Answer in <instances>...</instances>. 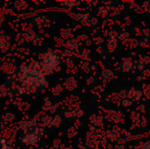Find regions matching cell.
<instances>
[{
  "label": "cell",
  "instance_id": "obj_1",
  "mask_svg": "<svg viewBox=\"0 0 150 149\" xmlns=\"http://www.w3.org/2000/svg\"><path fill=\"white\" fill-rule=\"evenodd\" d=\"M49 82L43 73V68L39 60H32L31 62H22L16 72V82L11 90L20 95L28 94L33 95L37 92L44 91L48 88Z\"/></svg>",
  "mask_w": 150,
  "mask_h": 149
},
{
  "label": "cell",
  "instance_id": "obj_2",
  "mask_svg": "<svg viewBox=\"0 0 150 149\" xmlns=\"http://www.w3.org/2000/svg\"><path fill=\"white\" fill-rule=\"evenodd\" d=\"M62 56L59 52L54 51L52 49H48L39 54V61L43 68L44 75L51 76L57 73L61 68Z\"/></svg>",
  "mask_w": 150,
  "mask_h": 149
},
{
  "label": "cell",
  "instance_id": "obj_3",
  "mask_svg": "<svg viewBox=\"0 0 150 149\" xmlns=\"http://www.w3.org/2000/svg\"><path fill=\"white\" fill-rule=\"evenodd\" d=\"M44 134H45V128L42 127L41 125H39L36 128L34 131L30 132V133H26L22 136L21 141L22 143H24L25 145L28 146H35L38 144V142H40V140L43 138Z\"/></svg>",
  "mask_w": 150,
  "mask_h": 149
},
{
  "label": "cell",
  "instance_id": "obj_4",
  "mask_svg": "<svg viewBox=\"0 0 150 149\" xmlns=\"http://www.w3.org/2000/svg\"><path fill=\"white\" fill-rule=\"evenodd\" d=\"M51 16H49V13L40 11L30 16L28 20V23L30 24L31 27H35V28L41 30V29L49 27L50 24H51Z\"/></svg>",
  "mask_w": 150,
  "mask_h": 149
},
{
  "label": "cell",
  "instance_id": "obj_5",
  "mask_svg": "<svg viewBox=\"0 0 150 149\" xmlns=\"http://www.w3.org/2000/svg\"><path fill=\"white\" fill-rule=\"evenodd\" d=\"M21 37L24 41L28 42V43H32L34 45L41 43L43 40L44 36L41 33H38L34 28L31 26H26L23 28L22 33H21Z\"/></svg>",
  "mask_w": 150,
  "mask_h": 149
},
{
  "label": "cell",
  "instance_id": "obj_6",
  "mask_svg": "<svg viewBox=\"0 0 150 149\" xmlns=\"http://www.w3.org/2000/svg\"><path fill=\"white\" fill-rule=\"evenodd\" d=\"M39 125L40 124L37 117H24L18 124V129L22 130L24 132V134L30 133V132L34 131Z\"/></svg>",
  "mask_w": 150,
  "mask_h": 149
},
{
  "label": "cell",
  "instance_id": "obj_7",
  "mask_svg": "<svg viewBox=\"0 0 150 149\" xmlns=\"http://www.w3.org/2000/svg\"><path fill=\"white\" fill-rule=\"evenodd\" d=\"M83 110L78 107H69L64 110V117L67 119H79L83 115Z\"/></svg>",
  "mask_w": 150,
  "mask_h": 149
},
{
  "label": "cell",
  "instance_id": "obj_8",
  "mask_svg": "<svg viewBox=\"0 0 150 149\" xmlns=\"http://www.w3.org/2000/svg\"><path fill=\"white\" fill-rule=\"evenodd\" d=\"M1 72L5 73L8 77H11L16 74V64L11 61H3L1 64Z\"/></svg>",
  "mask_w": 150,
  "mask_h": 149
},
{
  "label": "cell",
  "instance_id": "obj_9",
  "mask_svg": "<svg viewBox=\"0 0 150 149\" xmlns=\"http://www.w3.org/2000/svg\"><path fill=\"white\" fill-rule=\"evenodd\" d=\"M11 49V43L4 35L0 34V52L1 53H7Z\"/></svg>",
  "mask_w": 150,
  "mask_h": 149
},
{
  "label": "cell",
  "instance_id": "obj_10",
  "mask_svg": "<svg viewBox=\"0 0 150 149\" xmlns=\"http://www.w3.org/2000/svg\"><path fill=\"white\" fill-rule=\"evenodd\" d=\"M63 87L69 91H75L78 87V81L76 80L75 77H69L64 80Z\"/></svg>",
  "mask_w": 150,
  "mask_h": 149
},
{
  "label": "cell",
  "instance_id": "obj_11",
  "mask_svg": "<svg viewBox=\"0 0 150 149\" xmlns=\"http://www.w3.org/2000/svg\"><path fill=\"white\" fill-rule=\"evenodd\" d=\"M52 119H53V115L48 114V113H44L40 117V125L44 128H51Z\"/></svg>",
  "mask_w": 150,
  "mask_h": 149
},
{
  "label": "cell",
  "instance_id": "obj_12",
  "mask_svg": "<svg viewBox=\"0 0 150 149\" xmlns=\"http://www.w3.org/2000/svg\"><path fill=\"white\" fill-rule=\"evenodd\" d=\"M57 4L61 8H65V9H73V8L77 7L80 4L79 1H75V0H67V1H59Z\"/></svg>",
  "mask_w": 150,
  "mask_h": 149
},
{
  "label": "cell",
  "instance_id": "obj_13",
  "mask_svg": "<svg viewBox=\"0 0 150 149\" xmlns=\"http://www.w3.org/2000/svg\"><path fill=\"white\" fill-rule=\"evenodd\" d=\"M12 104H13L14 107L18 108L21 112H25V110L28 109L29 106H30L27 102H25L24 100H22V99H18V98L12 99Z\"/></svg>",
  "mask_w": 150,
  "mask_h": 149
},
{
  "label": "cell",
  "instance_id": "obj_14",
  "mask_svg": "<svg viewBox=\"0 0 150 149\" xmlns=\"http://www.w3.org/2000/svg\"><path fill=\"white\" fill-rule=\"evenodd\" d=\"M11 94V88L7 84H1L0 85V99H5L9 97Z\"/></svg>",
  "mask_w": 150,
  "mask_h": 149
},
{
  "label": "cell",
  "instance_id": "obj_15",
  "mask_svg": "<svg viewBox=\"0 0 150 149\" xmlns=\"http://www.w3.org/2000/svg\"><path fill=\"white\" fill-rule=\"evenodd\" d=\"M13 6L18 11H25V10L30 7V3L28 1H26V0H18V1H16L13 3Z\"/></svg>",
  "mask_w": 150,
  "mask_h": 149
},
{
  "label": "cell",
  "instance_id": "obj_16",
  "mask_svg": "<svg viewBox=\"0 0 150 149\" xmlns=\"http://www.w3.org/2000/svg\"><path fill=\"white\" fill-rule=\"evenodd\" d=\"M74 37L73 31L69 30V29H61L60 30V38L62 40H65V41H69V40H71Z\"/></svg>",
  "mask_w": 150,
  "mask_h": 149
},
{
  "label": "cell",
  "instance_id": "obj_17",
  "mask_svg": "<svg viewBox=\"0 0 150 149\" xmlns=\"http://www.w3.org/2000/svg\"><path fill=\"white\" fill-rule=\"evenodd\" d=\"M64 47H65V49L71 50V51L74 52V51H76V50H77L78 43H77V41H76V40H74V39L69 40V41H67L64 43Z\"/></svg>",
  "mask_w": 150,
  "mask_h": 149
},
{
  "label": "cell",
  "instance_id": "obj_18",
  "mask_svg": "<svg viewBox=\"0 0 150 149\" xmlns=\"http://www.w3.org/2000/svg\"><path fill=\"white\" fill-rule=\"evenodd\" d=\"M16 119V114L13 112H6L2 117V121L4 124H11Z\"/></svg>",
  "mask_w": 150,
  "mask_h": 149
},
{
  "label": "cell",
  "instance_id": "obj_19",
  "mask_svg": "<svg viewBox=\"0 0 150 149\" xmlns=\"http://www.w3.org/2000/svg\"><path fill=\"white\" fill-rule=\"evenodd\" d=\"M61 124H62V117L60 114H54L53 119H52V125H51L52 129L60 127Z\"/></svg>",
  "mask_w": 150,
  "mask_h": 149
},
{
  "label": "cell",
  "instance_id": "obj_20",
  "mask_svg": "<svg viewBox=\"0 0 150 149\" xmlns=\"http://www.w3.org/2000/svg\"><path fill=\"white\" fill-rule=\"evenodd\" d=\"M53 105H54V103L51 101V100L45 99L43 102V104H42V109H43V112H45L46 113H47L51 110V108L53 107Z\"/></svg>",
  "mask_w": 150,
  "mask_h": 149
},
{
  "label": "cell",
  "instance_id": "obj_21",
  "mask_svg": "<svg viewBox=\"0 0 150 149\" xmlns=\"http://www.w3.org/2000/svg\"><path fill=\"white\" fill-rule=\"evenodd\" d=\"M63 89H64V87H63L62 85H59V84H58V85H55L51 90L52 95L53 96H59L60 94L62 93Z\"/></svg>",
  "mask_w": 150,
  "mask_h": 149
},
{
  "label": "cell",
  "instance_id": "obj_22",
  "mask_svg": "<svg viewBox=\"0 0 150 149\" xmlns=\"http://www.w3.org/2000/svg\"><path fill=\"white\" fill-rule=\"evenodd\" d=\"M76 134H77V128H75V127L69 128V131H67V136H69V138L75 137Z\"/></svg>",
  "mask_w": 150,
  "mask_h": 149
},
{
  "label": "cell",
  "instance_id": "obj_23",
  "mask_svg": "<svg viewBox=\"0 0 150 149\" xmlns=\"http://www.w3.org/2000/svg\"><path fill=\"white\" fill-rule=\"evenodd\" d=\"M104 76L107 78H113V75H112V72H111V71H105Z\"/></svg>",
  "mask_w": 150,
  "mask_h": 149
},
{
  "label": "cell",
  "instance_id": "obj_24",
  "mask_svg": "<svg viewBox=\"0 0 150 149\" xmlns=\"http://www.w3.org/2000/svg\"><path fill=\"white\" fill-rule=\"evenodd\" d=\"M33 4H36V5L41 6V5H44V4H46V2L45 1H34Z\"/></svg>",
  "mask_w": 150,
  "mask_h": 149
},
{
  "label": "cell",
  "instance_id": "obj_25",
  "mask_svg": "<svg viewBox=\"0 0 150 149\" xmlns=\"http://www.w3.org/2000/svg\"><path fill=\"white\" fill-rule=\"evenodd\" d=\"M4 138V136H3V133L2 132H0V142H1V140Z\"/></svg>",
  "mask_w": 150,
  "mask_h": 149
},
{
  "label": "cell",
  "instance_id": "obj_26",
  "mask_svg": "<svg viewBox=\"0 0 150 149\" xmlns=\"http://www.w3.org/2000/svg\"><path fill=\"white\" fill-rule=\"evenodd\" d=\"M0 72H1V64H0Z\"/></svg>",
  "mask_w": 150,
  "mask_h": 149
}]
</instances>
